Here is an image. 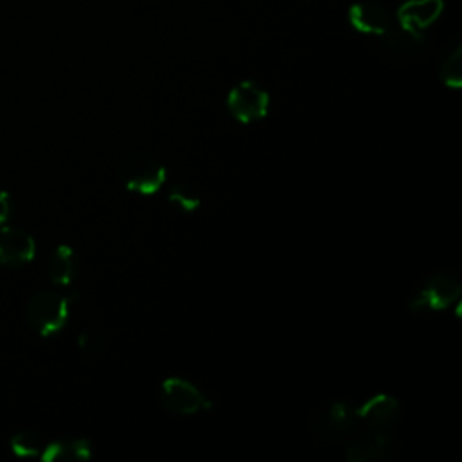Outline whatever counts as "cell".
Masks as SVG:
<instances>
[{
	"instance_id": "obj_1",
	"label": "cell",
	"mask_w": 462,
	"mask_h": 462,
	"mask_svg": "<svg viewBox=\"0 0 462 462\" xmlns=\"http://www.w3.org/2000/svg\"><path fill=\"white\" fill-rule=\"evenodd\" d=\"M70 298L56 291H38L25 305L27 325L40 336L58 334L69 319Z\"/></svg>"
},
{
	"instance_id": "obj_2",
	"label": "cell",
	"mask_w": 462,
	"mask_h": 462,
	"mask_svg": "<svg viewBox=\"0 0 462 462\" xmlns=\"http://www.w3.org/2000/svg\"><path fill=\"white\" fill-rule=\"evenodd\" d=\"M117 177L128 191L137 195H153L166 182V168L153 155L135 152L119 162Z\"/></svg>"
},
{
	"instance_id": "obj_3",
	"label": "cell",
	"mask_w": 462,
	"mask_h": 462,
	"mask_svg": "<svg viewBox=\"0 0 462 462\" xmlns=\"http://www.w3.org/2000/svg\"><path fill=\"white\" fill-rule=\"evenodd\" d=\"M309 431L319 440L346 439L357 431L356 408L346 401H332L318 406L307 419Z\"/></svg>"
},
{
	"instance_id": "obj_4",
	"label": "cell",
	"mask_w": 462,
	"mask_h": 462,
	"mask_svg": "<svg viewBox=\"0 0 462 462\" xmlns=\"http://www.w3.org/2000/svg\"><path fill=\"white\" fill-rule=\"evenodd\" d=\"M460 292L462 285L455 274L435 273L420 283V287L410 300V309L419 314L440 312L457 303Z\"/></svg>"
},
{
	"instance_id": "obj_5",
	"label": "cell",
	"mask_w": 462,
	"mask_h": 462,
	"mask_svg": "<svg viewBox=\"0 0 462 462\" xmlns=\"http://www.w3.org/2000/svg\"><path fill=\"white\" fill-rule=\"evenodd\" d=\"M161 406L179 417H188L200 413L211 406L209 397L189 379L168 377L161 383L159 390Z\"/></svg>"
},
{
	"instance_id": "obj_6",
	"label": "cell",
	"mask_w": 462,
	"mask_h": 462,
	"mask_svg": "<svg viewBox=\"0 0 462 462\" xmlns=\"http://www.w3.org/2000/svg\"><path fill=\"white\" fill-rule=\"evenodd\" d=\"M269 92L251 79L236 83L226 97V106L229 114L236 121L245 125L263 119L269 112Z\"/></svg>"
},
{
	"instance_id": "obj_7",
	"label": "cell",
	"mask_w": 462,
	"mask_h": 462,
	"mask_svg": "<svg viewBox=\"0 0 462 462\" xmlns=\"http://www.w3.org/2000/svg\"><path fill=\"white\" fill-rule=\"evenodd\" d=\"M399 449L397 439L390 431H370L352 433L346 437L345 458L348 462H384Z\"/></svg>"
},
{
	"instance_id": "obj_8",
	"label": "cell",
	"mask_w": 462,
	"mask_h": 462,
	"mask_svg": "<svg viewBox=\"0 0 462 462\" xmlns=\"http://www.w3.org/2000/svg\"><path fill=\"white\" fill-rule=\"evenodd\" d=\"M359 426L370 431H390L402 415L401 402L390 393H377L356 408Z\"/></svg>"
},
{
	"instance_id": "obj_9",
	"label": "cell",
	"mask_w": 462,
	"mask_h": 462,
	"mask_svg": "<svg viewBox=\"0 0 462 462\" xmlns=\"http://www.w3.org/2000/svg\"><path fill=\"white\" fill-rule=\"evenodd\" d=\"M346 18L350 25L361 32L370 36L383 38L390 29L395 25V18L390 14V11L375 0H359L350 5Z\"/></svg>"
},
{
	"instance_id": "obj_10",
	"label": "cell",
	"mask_w": 462,
	"mask_h": 462,
	"mask_svg": "<svg viewBox=\"0 0 462 462\" xmlns=\"http://www.w3.org/2000/svg\"><path fill=\"white\" fill-rule=\"evenodd\" d=\"M36 254L34 238L13 226L0 227V265L18 269L27 265Z\"/></svg>"
},
{
	"instance_id": "obj_11",
	"label": "cell",
	"mask_w": 462,
	"mask_h": 462,
	"mask_svg": "<svg viewBox=\"0 0 462 462\" xmlns=\"http://www.w3.org/2000/svg\"><path fill=\"white\" fill-rule=\"evenodd\" d=\"M442 0H404L397 11V23L415 36H422V31L435 23L442 13Z\"/></svg>"
},
{
	"instance_id": "obj_12",
	"label": "cell",
	"mask_w": 462,
	"mask_h": 462,
	"mask_svg": "<svg viewBox=\"0 0 462 462\" xmlns=\"http://www.w3.org/2000/svg\"><path fill=\"white\" fill-rule=\"evenodd\" d=\"M90 442L83 437H63L43 446L40 458L45 462H78L90 458Z\"/></svg>"
},
{
	"instance_id": "obj_13",
	"label": "cell",
	"mask_w": 462,
	"mask_h": 462,
	"mask_svg": "<svg viewBox=\"0 0 462 462\" xmlns=\"http://www.w3.org/2000/svg\"><path fill=\"white\" fill-rule=\"evenodd\" d=\"M439 79L449 88H460L462 85V45L460 38L453 36L448 40L439 54L437 63Z\"/></svg>"
},
{
	"instance_id": "obj_14",
	"label": "cell",
	"mask_w": 462,
	"mask_h": 462,
	"mask_svg": "<svg viewBox=\"0 0 462 462\" xmlns=\"http://www.w3.org/2000/svg\"><path fill=\"white\" fill-rule=\"evenodd\" d=\"M78 273V258L72 247L60 244L47 260V276L54 285H69Z\"/></svg>"
},
{
	"instance_id": "obj_15",
	"label": "cell",
	"mask_w": 462,
	"mask_h": 462,
	"mask_svg": "<svg viewBox=\"0 0 462 462\" xmlns=\"http://www.w3.org/2000/svg\"><path fill=\"white\" fill-rule=\"evenodd\" d=\"M11 451L18 457H40L43 449V442L40 435L32 430H20L11 435L9 439Z\"/></svg>"
},
{
	"instance_id": "obj_16",
	"label": "cell",
	"mask_w": 462,
	"mask_h": 462,
	"mask_svg": "<svg viewBox=\"0 0 462 462\" xmlns=\"http://www.w3.org/2000/svg\"><path fill=\"white\" fill-rule=\"evenodd\" d=\"M168 202L177 208L179 211L182 213H193L199 206H200V197L199 193L188 186V184H182V182H175L170 186L168 189V195H166Z\"/></svg>"
},
{
	"instance_id": "obj_17",
	"label": "cell",
	"mask_w": 462,
	"mask_h": 462,
	"mask_svg": "<svg viewBox=\"0 0 462 462\" xmlns=\"http://www.w3.org/2000/svg\"><path fill=\"white\" fill-rule=\"evenodd\" d=\"M78 348L85 357L96 359L97 356H101L105 348V336L101 334V330H96V328L83 330L78 337Z\"/></svg>"
},
{
	"instance_id": "obj_18",
	"label": "cell",
	"mask_w": 462,
	"mask_h": 462,
	"mask_svg": "<svg viewBox=\"0 0 462 462\" xmlns=\"http://www.w3.org/2000/svg\"><path fill=\"white\" fill-rule=\"evenodd\" d=\"M11 215V195L7 191H0V226L7 222Z\"/></svg>"
}]
</instances>
